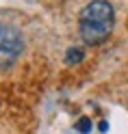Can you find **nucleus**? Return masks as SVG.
I'll list each match as a JSON object with an SVG mask.
<instances>
[{
    "instance_id": "2",
    "label": "nucleus",
    "mask_w": 128,
    "mask_h": 134,
    "mask_svg": "<svg viewBox=\"0 0 128 134\" xmlns=\"http://www.w3.org/2000/svg\"><path fill=\"white\" fill-rule=\"evenodd\" d=\"M22 50H24L22 35L13 26L0 22V69H9L20 58Z\"/></svg>"
},
{
    "instance_id": "3",
    "label": "nucleus",
    "mask_w": 128,
    "mask_h": 134,
    "mask_svg": "<svg viewBox=\"0 0 128 134\" xmlns=\"http://www.w3.org/2000/svg\"><path fill=\"white\" fill-rule=\"evenodd\" d=\"M83 58H85V52H83L80 48H76V46H74V48H70V50H67V52H65V63H67V65L80 63Z\"/></svg>"
},
{
    "instance_id": "5",
    "label": "nucleus",
    "mask_w": 128,
    "mask_h": 134,
    "mask_svg": "<svg viewBox=\"0 0 128 134\" xmlns=\"http://www.w3.org/2000/svg\"><path fill=\"white\" fill-rule=\"evenodd\" d=\"M98 128H100V132H106V130H109V123H106V121H100Z\"/></svg>"
},
{
    "instance_id": "4",
    "label": "nucleus",
    "mask_w": 128,
    "mask_h": 134,
    "mask_svg": "<svg viewBox=\"0 0 128 134\" xmlns=\"http://www.w3.org/2000/svg\"><path fill=\"white\" fill-rule=\"evenodd\" d=\"M76 130H78L80 134L91 132V119H89V117H80V119L76 121Z\"/></svg>"
},
{
    "instance_id": "1",
    "label": "nucleus",
    "mask_w": 128,
    "mask_h": 134,
    "mask_svg": "<svg viewBox=\"0 0 128 134\" xmlns=\"http://www.w3.org/2000/svg\"><path fill=\"white\" fill-rule=\"evenodd\" d=\"M115 22V11L111 2L106 0H91L89 4L83 7L78 15V32L80 39L87 46H98L102 43L113 30Z\"/></svg>"
}]
</instances>
